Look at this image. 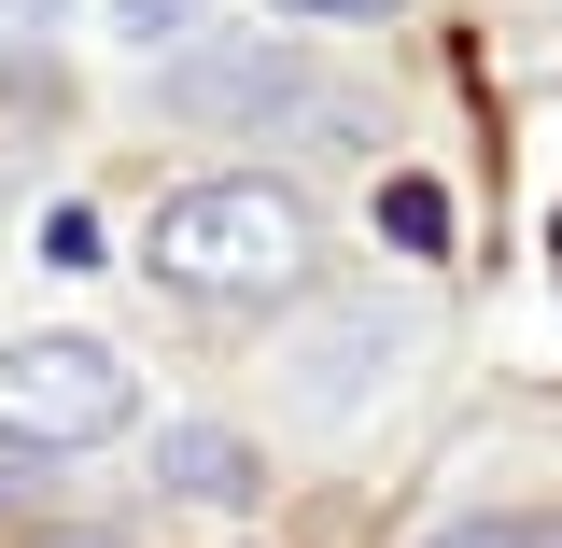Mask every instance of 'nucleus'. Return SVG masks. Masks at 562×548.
<instances>
[{"mask_svg": "<svg viewBox=\"0 0 562 548\" xmlns=\"http://www.w3.org/2000/svg\"><path fill=\"white\" fill-rule=\"evenodd\" d=\"M140 268L169 281V295H211V310H268V295H310L324 225H310V198L268 183V169H211V183H169V198H155Z\"/></svg>", "mask_w": 562, "mask_h": 548, "instance_id": "1", "label": "nucleus"}, {"mask_svg": "<svg viewBox=\"0 0 562 548\" xmlns=\"http://www.w3.org/2000/svg\"><path fill=\"white\" fill-rule=\"evenodd\" d=\"M140 422V380L113 338H85V324H43V338L0 351V436L29 450V465H57V450H99V436H127Z\"/></svg>", "mask_w": 562, "mask_h": 548, "instance_id": "2", "label": "nucleus"}, {"mask_svg": "<svg viewBox=\"0 0 562 548\" xmlns=\"http://www.w3.org/2000/svg\"><path fill=\"white\" fill-rule=\"evenodd\" d=\"M295 99H310V70H295V43H281V29L169 70V113H198V127H225V113H295Z\"/></svg>", "mask_w": 562, "mask_h": 548, "instance_id": "3", "label": "nucleus"}, {"mask_svg": "<svg viewBox=\"0 0 562 548\" xmlns=\"http://www.w3.org/2000/svg\"><path fill=\"white\" fill-rule=\"evenodd\" d=\"M155 479H169V506H254L268 465H254V436H225V422H169V436H155Z\"/></svg>", "mask_w": 562, "mask_h": 548, "instance_id": "4", "label": "nucleus"}, {"mask_svg": "<svg viewBox=\"0 0 562 548\" xmlns=\"http://www.w3.org/2000/svg\"><path fill=\"white\" fill-rule=\"evenodd\" d=\"M380 239H394V254H450V183H436V169H394V183H380Z\"/></svg>", "mask_w": 562, "mask_h": 548, "instance_id": "5", "label": "nucleus"}, {"mask_svg": "<svg viewBox=\"0 0 562 548\" xmlns=\"http://www.w3.org/2000/svg\"><path fill=\"white\" fill-rule=\"evenodd\" d=\"M211 0H113V43H140V57H169L183 29H198Z\"/></svg>", "mask_w": 562, "mask_h": 548, "instance_id": "6", "label": "nucleus"}, {"mask_svg": "<svg viewBox=\"0 0 562 548\" xmlns=\"http://www.w3.org/2000/svg\"><path fill=\"white\" fill-rule=\"evenodd\" d=\"M281 29H380V14H408V0H268Z\"/></svg>", "mask_w": 562, "mask_h": 548, "instance_id": "7", "label": "nucleus"}, {"mask_svg": "<svg viewBox=\"0 0 562 548\" xmlns=\"http://www.w3.org/2000/svg\"><path fill=\"white\" fill-rule=\"evenodd\" d=\"M43 254H57V268H99V225H85V211L57 198V211H43Z\"/></svg>", "mask_w": 562, "mask_h": 548, "instance_id": "8", "label": "nucleus"}, {"mask_svg": "<svg viewBox=\"0 0 562 548\" xmlns=\"http://www.w3.org/2000/svg\"><path fill=\"white\" fill-rule=\"evenodd\" d=\"M57 14L70 0H0V57H14V43H57Z\"/></svg>", "mask_w": 562, "mask_h": 548, "instance_id": "9", "label": "nucleus"}, {"mask_svg": "<svg viewBox=\"0 0 562 548\" xmlns=\"http://www.w3.org/2000/svg\"><path fill=\"white\" fill-rule=\"evenodd\" d=\"M436 548H535V521H450Z\"/></svg>", "mask_w": 562, "mask_h": 548, "instance_id": "10", "label": "nucleus"}, {"mask_svg": "<svg viewBox=\"0 0 562 548\" xmlns=\"http://www.w3.org/2000/svg\"><path fill=\"white\" fill-rule=\"evenodd\" d=\"M43 548H127V535H99V521H70V535H43Z\"/></svg>", "mask_w": 562, "mask_h": 548, "instance_id": "11", "label": "nucleus"}]
</instances>
